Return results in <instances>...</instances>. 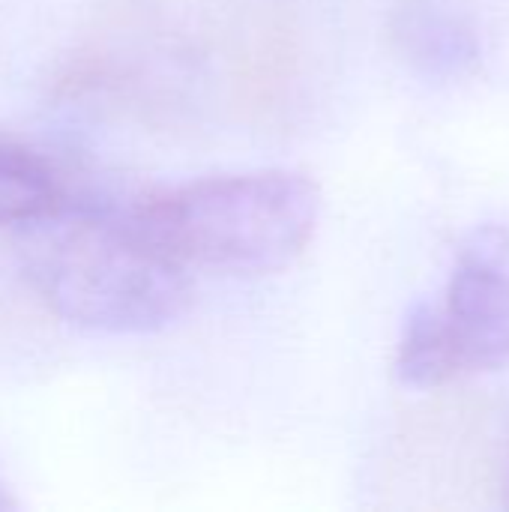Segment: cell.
Returning <instances> with one entry per match:
<instances>
[{
	"label": "cell",
	"instance_id": "obj_1",
	"mask_svg": "<svg viewBox=\"0 0 509 512\" xmlns=\"http://www.w3.org/2000/svg\"><path fill=\"white\" fill-rule=\"evenodd\" d=\"M27 276L66 324L105 336H150L174 327L192 288L186 267L147 240L132 219L117 222L66 207L33 222Z\"/></svg>",
	"mask_w": 509,
	"mask_h": 512
},
{
	"label": "cell",
	"instance_id": "obj_6",
	"mask_svg": "<svg viewBox=\"0 0 509 512\" xmlns=\"http://www.w3.org/2000/svg\"><path fill=\"white\" fill-rule=\"evenodd\" d=\"M396 375L411 390H432L462 375L438 309L420 306L408 318L396 354Z\"/></svg>",
	"mask_w": 509,
	"mask_h": 512
},
{
	"label": "cell",
	"instance_id": "obj_4",
	"mask_svg": "<svg viewBox=\"0 0 509 512\" xmlns=\"http://www.w3.org/2000/svg\"><path fill=\"white\" fill-rule=\"evenodd\" d=\"M396 54L420 75L456 81L477 69L480 36L453 0H399L390 15Z\"/></svg>",
	"mask_w": 509,
	"mask_h": 512
},
{
	"label": "cell",
	"instance_id": "obj_2",
	"mask_svg": "<svg viewBox=\"0 0 509 512\" xmlns=\"http://www.w3.org/2000/svg\"><path fill=\"white\" fill-rule=\"evenodd\" d=\"M135 228L183 267L270 276L312 243L321 189L300 171H249L177 186L144 201Z\"/></svg>",
	"mask_w": 509,
	"mask_h": 512
},
{
	"label": "cell",
	"instance_id": "obj_5",
	"mask_svg": "<svg viewBox=\"0 0 509 512\" xmlns=\"http://www.w3.org/2000/svg\"><path fill=\"white\" fill-rule=\"evenodd\" d=\"M66 207V195L48 162L12 144H0V225H33Z\"/></svg>",
	"mask_w": 509,
	"mask_h": 512
},
{
	"label": "cell",
	"instance_id": "obj_8",
	"mask_svg": "<svg viewBox=\"0 0 509 512\" xmlns=\"http://www.w3.org/2000/svg\"><path fill=\"white\" fill-rule=\"evenodd\" d=\"M507 492H509V465H507Z\"/></svg>",
	"mask_w": 509,
	"mask_h": 512
},
{
	"label": "cell",
	"instance_id": "obj_7",
	"mask_svg": "<svg viewBox=\"0 0 509 512\" xmlns=\"http://www.w3.org/2000/svg\"><path fill=\"white\" fill-rule=\"evenodd\" d=\"M15 507V501H12V495L0 486V510H12Z\"/></svg>",
	"mask_w": 509,
	"mask_h": 512
},
{
	"label": "cell",
	"instance_id": "obj_3",
	"mask_svg": "<svg viewBox=\"0 0 509 512\" xmlns=\"http://www.w3.org/2000/svg\"><path fill=\"white\" fill-rule=\"evenodd\" d=\"M459 372L509 363V231L483 228L471 237L438 309Z\"/></svg>",
	"mask_w": 509,
	"mask_h": 512
}]
</instances>
